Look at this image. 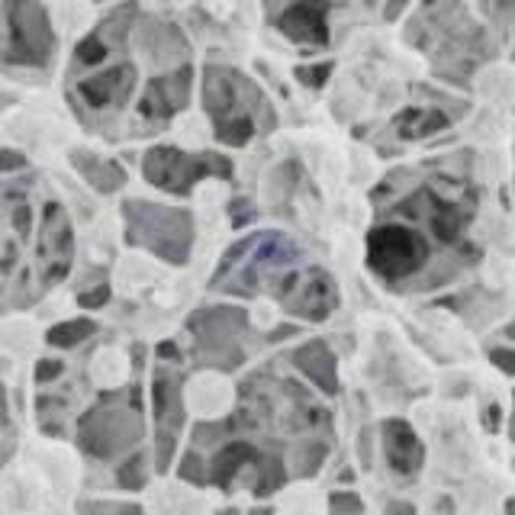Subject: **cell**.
I'll use <instances>...</instances> for the list:
<instances>
[{
  "label": "cell",
  "mask_w": 515,
  "mask_h": 515,
  "mask_svg": "<svg viewBox=\"0 0 515 515\" xmlns=\"http://www.w3.org/2000/svg\"><path fill=\"white\" fill-rule=\"evenodd\" d=\"M428 239L426 232L403 223H383L367 232V268L387 280L403 284L428 264Z\"/></svg>",
  "instance_id": "obj_1"
},
{
  "label": "cell",
  "mask_w": 515,
  "mask_h": 515,
  "mask_svg": "<svg viewBox=\"0 0 515 515\" xmlns=\"http://www.w3.org/2000/svg\"><path fill=\"white\" fill-rule=\"evenodd\" d=\"M252 87L242 75L229 71V68L209 65L207 81H203V100H207V113L216 123V139L225 145H245L258 129H254L252 110L242 106V94Z\"/></svg>",
  "instance_id": "obj_2"
},
{
  "label": "cell",
  "mask_w": 515,
  "mask_h": 515,
  "mask_svg": "<svg viewBox=\"0 0 515 515\" xmlns=\"http://www.w3.org/2000/svg\"><path fill=\"white\" fill-rule=\"evenodd\" d=\"M129 242L145 245L171 264H184L190 254V216L180 209H161L152 203H126Z\"/></svg>",
  "instance_id": "obj_3"
},
{
  "label": "cell",
  "mask_w": 515,
  "mask_h": 515,
  "mask_svg": "<svg viewBox=\"0 0 515 515\" xmlns=\"http://www.w3.org/2000/svg\"><path fill=\"white\" fill-rule=\"evenodd\" d=\"M209 174L232 178L229 158L209 155V152L184 155L178 149H152L145 155V178L155 187H161V190H171V194H187L197 180L209 178Z\"/></svg>",
  "instance_id": "obj_4"
},
{
  "label": "cell",
  "mask_w": 515,
  "mask_h": 515,
  "mask_svg": "<svg viewBox=\"0 0 515 515\" xmlns=\"http://www.w3.org/2000/svg\"><path fill=\"white\" fill-rule=\"evenodd\" d=\"M277 299L290 309L293 316L309 322L329 319L338 307V287L329 271L309 268L299 274L277 277Z\"/></svg>",
  "instance_id": "obj_5"
},
{
  "label": "cell",
  "mask_w": 515,
  "mask_h": 515,
  "mask_svg": "<svg viewBox=\"0 0 515 515\" xmlns=\"http://www.w3.org/2000/svg\"><path fill=\"white\" fill-rule=\"evenodd\" d=\"M10 59L42 65L52 52V30L42 10L32 0H10Z\"/></svg>",
  "instance_id": "obj_6"
},
{
  "label": "cell",
  "mask_w": 515,
  "mask_h": 515,
  "mask_svg": "<svg viewBox=\"0 0 515 515\" xmlns=\"http://www.w3.org/2000/svg\"><path fill=\"white\" fill-rule=\"evenodd\" d=\"M71 223H68L65 209L59 203H45L42 209V232H39V264H42V280L55 284L71 268Z\"/></svg>",
  "instance_id": "obj_7"
},
{
  "label": "cell",
  "mask_w": 515,
  "mask_h": 515,
  "mask_svg": "<svg viewBox=\"0 0 515 515\" xmlns=\"http://www.w3.org/2000/svg\"><path fill=\"white\" fill-rule=\"evenodd\" d=\"M110 435H120L123 445L139 435V409H120V412H104V409H90L87 418H81V445L97 457L113 455V441ZM139 441V438H135Z\"/></svg>",
  "instance_id": "obj_8"
},
{
  "label": "cell",
  "mask_w": 515,
  "mask_h": 515,
  "mask_svg": "<svg viewBox=\"0 0 515 515\" xmlns=\"http://www.w3.org/2000/svg\"><path fill=\"white\" fill-rule=\"evenodd\" d=\"M381 445L390 471L396 477H416L426 464V445L418 441L416 428L403 418H383L381 422Z\"/></svg>",
  "instance_id": "obj_9"
},
{
  "label": "cell",
  "mask_w": 515,
  "mask_h": 515,
  "mask_svg": "<svg viewBox=\"0 0 515 515\" xmlns=\"http://www.w3.org/2000/svg\"><path fill=\"white\" fill-rule=\"evenodd\" d=\"M277 26L293 42L326 45L329 42V0H297L280 14Z\"/></svg>",
  "instance_id": "obj_10"
},
{
  "label": "cell",
  "mask_w": 515,
  "mask_h": 515,
  "mask_svg": "<svg viewBox=\"0 0 515 515\" xmlns=\"http://www.w3.org/2000/svg\"><path fill=\"white\" fill-rule=\"evenodd\" d=\"M187 97H190V65L178 68L174 75L155 78L139 100V113L145 120H168L178 110H184Z\"/></svg>",
  "instance_id": "obj_11"
},
{
  "label": "cell",
  "mask_w": 515,
  "mask_h": 515,
  "mask_svg": "<svg viewBox=\"0 0 515 515\" xmlns=\"http://www.w3.org/2000/svg\"><path fill=\"white\" fill-rule=\"evenodd\" d=\"M155 416H158V467L165 471L174 455V435H178L184 412H180V390L178 381L158 373L155 377Z\"/></svg>",
  "instance_id": "obj_12"
},
{
  "label": "cell",
  "mask_w": 515,
  "mask_h": 515,
  "mask_svg": "<svg viewBox=\"0 0 515 515\" xmlns=\"http://www.w3.org/2000/svg\"><path fill=\"white\" fill-rule=\"evenodd\" d=\"M133 81H135L133 65H120V68H113V71H104V75L81 81L78 84V94H81L94 110H104V106L126 100L129 90H133Z\"/></svg>",
  "instance_id": "obj_13"
},
{
  "label": "cell",
  "mask_w": 515,
  "mask_h": 515,
  "mask_svg": "<svg viewBox=\"0 0 515 515\" xmlns=\"http://www.w3.org/2000/svg\"><path fill=\"white\" fill-rule=\"evenodd\" d=\"M293 364L307 373L322 393H338V364L326 342L313 338V342H307L303 348H297L293 351Z\"/></svg>",
  "instance_id": "obj_14"
},
{
  "label": "cell",
  "mask_w": 515,
  "mask_h": 515,
  "mask_svg": "<svg viewBox=\"0 0 515 515\" xmlns=\"http://www.w3.org/2000/svg\"><path fill=\"white\" fill-rule=\"evenodd\" d=\"M451 116L438 106H406L403 113L393 116V133L403 139V143H418V139H428V135L448 129Z\"/></svg>",
  "instance_id": "obj_15"
},
{
  "label": "cell",
  "mask_w": 515,
  "mask_h": 515,
  "mask_svg": "<svg viewBox=\"0 0 515 515\" xmlns=\"http://www.w3.org/2000/svg\"><path fill=\"white\" fill-rule=\"evenodd\" d=\"M245 464H262V455H258L248 441H229V445L213 457V471H209V477H213V483L216 486L229 490L232 480H235V474H239Z\"/></svg>",
  "instance_id": "obj_16"
},
{
  "label": "cell",
  "mask_w": 515,
  "mask_h": 515,
  "mask_svg": "<svg viewBox=\"0 0 515 515\" xmlns=\"http://www.w3.org/2000/svg\"><path fill=\"white\" fill-rule=\"evenodd\" d=\"M78 168L87 174V180L97 187V190H116V187L126 184L123 168L113 165V161H97L94 155H84V158H78Z\"/></svg>",
  "instance_id": "obj_17"
},
{
  "label": "cell",
  "mask_w": 515,
  "mask_h": 515,
  "mask_svg": "<svg viewBox=\"0 0 515 515\" xmlns=\"http://www.w3.org/2000/svg\"><path fill=\"white\" fill-rule=\"evenodd\" d=\"M97 332V326L90 319H75V322H61V326H55L52 332H49V345H59V348H71V345L84 342V338H90Z\"/></svg>",
  "instance_id": "obj_18"
},
{
  "label": "cell",
  "mask_w": 515,
  "mask_h": 515,
  "mask_svg": "<svg viewBox=\"0 0 515 515\" xmlns=\"http://www.w3.org/2000/svg\"><path fill=\"white\" fill-rule=\"evenodd\" d=\"M106 52H110V49L104 45V39L87 36L81 45H78V61H84V65H100V61L106 59Z\"/></svg>",
  "instance_id": "obj_19"
},
{
  "label": "cell",
  "mask_w": 515,
  "mask_h": 515,
  "mask_svg": "<svg viewBox=\"0 0 515 515\" xmlns=\"http://www.w3.org/2000/svg\"><path fill=\"white\" fill-rule=\"evenodd\" d=\"M332 75V61H319V65H303L297 68V78L309 87H322V84L329 81Z\"/></svg>",
  "instance_id": "obj_20"
},
{
  "label": "cell",
  "mask_w": 515,
  "mask_h": 515,
  "mask_svg": "<svg viewBox=\"0 0 515 515\" xmlns=\"http://www.w3.org/2000/svg\"><path fill=\"white\" fill-rule=\"evenodd\" d=\"M120 483L126 490H135V486H143V471H139V457L135 461H126L120 467Z\"/></svg>",
  "instance_id": "obj_21"
},
{
  "label": "cell",
  "mask_w": 515,
  "mask_h": 515,
  "mask_svg": "<svg viewBox=\"0 0 515 515\" xmlns=\"http://www.w3.org/2000/svg\"><path fill=\"white\" fill-rule=\"evenodd\" d=\"M329 509L332 512H361L364 509V502L358 500V496H351V493H332V500H329Z\"/></svg>",
  "instance_id": "obj_22"
},
{
  "label": "cell",
  "mask_w": 515,
  "mask_h": 515,
  "mask_svg": "<svg viewBox=\"0 0 515 515\" xmlns=\"http://www.w3.org/2000/svg\"><path fill=\"white\" fill-rule=\"evenodd\" d=\"M490 361H493L502 373L515 377V351L512 348H493V351H490Z\"/></svg>",
  "instance_id": "obj_23"
},
{
  "label": "cell",
  "mask_w": 515,
  "mask_h": 515,
  "mask_svg": "<svg viewBox=\"0 0 515 515\" xmlns=\"http://www.w3.org/2000/svg\"><path fill=\"white\" fill-rule=\"evenodd\" d=\"M106 299H110V284H100V287H94L90 293H81V307L84 309H97V307H104Z\"/></svg>",
  "instance_id": "obj_24"
},
{
  "label": "cell",
  "mask_w": 515,
  "mask_h": 515,
  "mask_svg": "<svg viewBox=\"0 0 515 515\" xmlns=\"http://www.w3.org/2000/svg\"><path fill=\"white\" fill-rule=\"evenodd\" d=\"M59 373H61V361H39L36 381H39V383H49V381H55Z\"/></svg>",
  "instance_id": "obj_25"
},
{
  "label": "cell",
  "mask_w": 515,
  "mask_h": 515,
  "mask_svg": "<svg viewBox=\"0 0 515 515\" xmlns=\"http://www.w3.org/2000/svg\"><path fill=\"white\" fill-rule=\"evenodd\" d=\"M26 158L20 152H0V171H10V168H23Z\"/></svg>",
  "instance_id": "obj_26"
},
{
  "label": "cell",
  "mask_w": 515,
  "mask_h": 515,
  "mask_svg": "<svg viewBox=\"0 0 515 515\" xmlns=\"http://www.w3.org/2000/svg\"><path fill=\"white\" fill-rule=\"evenodd\" d=\"M197 464H200V461H197V457L190 455V457H187V461H184V467H180V474H184L187 480H197V483H203V480H207V477H203V474H200V467H197Z\"/></svg>",
  "instance_id": "obj_27"
},
{
  "label": "cell",
  "mask_w": 515,
  "mask_h": 515,
  "mask_svg": "<svg viewBox=\"0 0 515 515\" xmlns=\"http://www.w3.org/2000/svg\"><path fill=\"white\" fill-rule=\"evenodd\" d=\"M14 219H16V229H20V235H26V229H30V207H16Z\"/></svg>",
  "instance_id": "obj_28"
},
{
  "label": "cell",
  "mask_w": 515,
  "mask_h": 515,
  "mask_svg": "<svg viewBox=\"0 0 515 515\" xmlns=\"http://www.w3.org/2000/svg\"><path fill=\"white\" fill-rule=\"evenodd\" d=\"M483 426L490 428V432H500V406H490V409H486Z\"/></svg>",
  "instance_id": "obj_29"
},
{
  "label": "cell",
  "mask_w": 515,
  "mask_h": 515,
  "mask_svg": "<svg viewBox=\"0 0 515 515\" xmlns=\"http://www.w3.org/2000/svg\"><path fill=\"white\" fill-rule=\"evenodd\" d=\"M406 4H409V0H387V7H383V16H387V20H396V16L403 14Z\"/></svg>",
  "instance_id": "obj_30"
},
{
  "label": "cell",
  "mask_w": 515,
  "mask_h": 515,
  "mask_svg": "<svg viewBox=\"0 0 515 515\" xmlns=\"http://www.w3.org/2000/svg\"><path fill=\"white\" fill-rule=\"evenodd\" d=\"M158 358H171V361H178V348H174L171 342L158 345Z\"/></svg>",
  "instance_id": "obj_31"
},
{
  "label": "cell",
  "mask_w": 515,
  "mask_h": 515,
  "mask_svg": "<svg viewBox=\"0 0 515 515\" xmlns=\"http://www.w3.org/2000/svg\"><path fill=\"white\" fill-rule=\"evenodd\" d=\"M7 426V396H4V387H0V428Z\"/></svg>",
  "instance_id": "obj_32"
},
{
  "label": "cell",
  "mask_w": 515,
  "mask_h": 515,
  "mask_svg": "<svg viewBox=\"0 0 515 515\" xmlns=\"http://www.w3.org/2000/svg\"><path fill=\"white\" fill-rule=\"evenodd\" d=\"M400 509H406V512H412V506H409V502H393V506H390V512H400Z\"/></svg>",
  "instance_id": "obj_33"
},
{
  "label": "cell",
  "mask_w": 515,
  "mask_h": 515,
  "mask_svg": "<svg viewBox=\"0 0 515 515\" xmlns=\"http://www.w3.org/2000/svg\"><path fill=\"white\" fill-rule=\"evenodd\" d=\"M493 4H515V0H486V7H493Z\"/></svg>",
  "instance_id": "obj_34"
}]
</instances>
